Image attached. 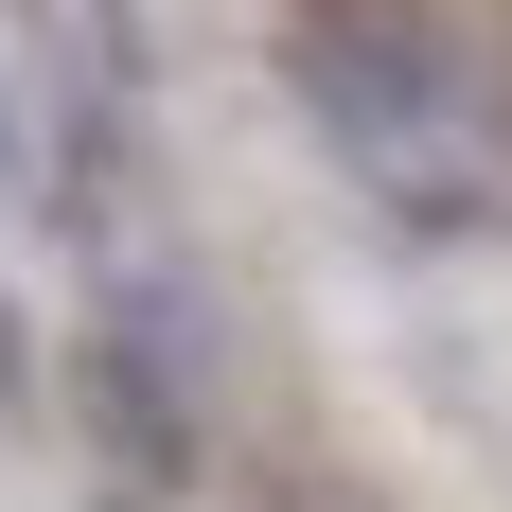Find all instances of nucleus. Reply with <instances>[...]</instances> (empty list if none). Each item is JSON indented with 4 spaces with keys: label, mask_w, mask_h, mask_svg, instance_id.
Returning a JSON list of instances; mask_svg holds the SVG:
<instances>
[{
    "label": "nucleus",
    "mask_w": 512,
    "mask_h": 512,
    "mask_svg": "<svg viewBox=\"0 0 512 512\" xmlns=\"http://www.w3.org/2000/svg\"><path fill=\"white\" fill-rule=\"evenodd\" d=\"M0 407H36V336H18V301H0Z\"/></svg>",
    "instance_id": "f03ea898"
},
{
    "label": "nucleus",
    "mask_w": 512,
    "mask_h": 512,
    "mask_svg": "<svg viewBox=\"0 0 512 512\" xmlns=\"http://www.w3.org/2000/svg\"><path fill=\"white\" fill-rule=\"evenodd\" d=\"M301 106L336 124V159H354L407 230H477V212H495V159H477V124H460V71H442L424 36L318 18L301 36Z\"/></svg>",
    "instance_id": "f257e3e1"
}]
</instances>
